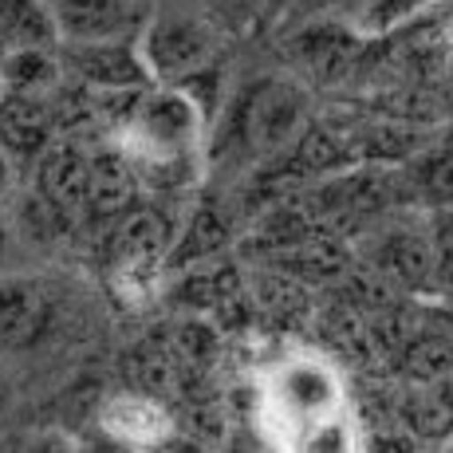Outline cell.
<instances>
[{"label":"cell","mask_w":453,"mask_h":453,"mask_svg":"<svg viewBox=\"0 0 453 453\" xmlns=\"http://www.w3.org/2000/svg\"><path fill=\"white\" fill-rule=\"evenodd\" d=\"M441 0H367L359 12V36H390L406 24L422 20L426 12H438Z\"/></svg>","instance_id":"obj_16"},{"label":"cell","mask_w":453,"mask_h":453,"mask_svg":"<svg viewBox=\"0 0 453 453\" xmlns=\"http://www.w3.org/2000/svg\"><path fill=\"white\" fill-rule=\"evenodd\" d=\"M434 280H438L441 292L453 300V245H441L434 252Z\"/></svg>","instance_id":"obj_23"},{"label":"cell","mask_w":453,"mask_h":453,"mask_svg":"<svg viewBox=\"0 0 453 453\" xmlns=\"http://www.w3.org/2000/svg\"><path fill=\"white\" fill-rule=\"evenodd\" d=\"M51 138V107L36 95L0 91V146L16 162H40Z\"/></svg>","instance_id":"obj_8"},{"label":"cell","mask_w":453,"mask_h":453,"mask_svg":"<svg viewBox=\"0 0 453 453\" xmlns=\"http://www.w3.org/2000/svg\"><path fill=\"white\" fill-rule=\"evenodd\" d=\"M308 115V95L292 80H268L241 111L249 146L257 150H280L300 134V123Z\"/></svg>","instance_id":"obj_5"},{"label":"cell","mask_w":453,"mask_h":453,"mask_svg":"<svg viewBox=\"0 0 453 453\" xmlns=\"http://www.w3.org/2000/svg\"><path fill=\"white\" fill-rule=\"evenodd\" d=\"M8 181H12V165H8V150L0 146V197L8 194Z\"/></svg>","instance_id":"obj_24"},{"label":"cell","mask_w":453,"mask_h":453,"mask_svg":"<svg viewBox=\"0 0 453 453\" xmlns=\"http://www.w3.org/2000/svg\"><path fill=\"white\" fill-rule=\"evenodd\" d=\"M418 186L438 202H453V150L426 154L418 165Z\"/></svg>","instance_id":"obj_18"},{"label":"cell","mask_w":453,"mask_h":453,"mask_svg":"<svg viewBox=\"0 0 453 453\" xmlns=\"http://www.w3.org/2000/svg\"><path fill=\"white\" fill-rule=\"evenodd\" d=\"M8 51H12V48H8L4 36H0V83H4V64H8Z\"/></svg>","instance_id":"obj_25"},{"label":"cell","mask_w":453,"mask_h":453,"mask_svg":"<svg viewBox=\"0 0 453 453\" xmlns=\"http://www.w3.org/2000/svg\"><path fill=\"white\" fill-rule=\"evenodd\" d=\"M178 343V351L186 355V359H194V363H202L213 355V347H217V339H213V331H209L205 324H197V319H189V324H181V335L173 339Z\"/></svg>","instance_id":"obj_21"},{"label":"cell","mask_w":453,"mask_h":453,"mask_svg":"<svg viewBox=\"0 0 453 453\" xmlns=\"http://www.w3.org/2000/svg\"><path fill=\"white\" fill-rule=\"evenodd\" d=\"M170 260V229L158 213L138 209L115 233V273L127 284H150Z\"/></svg>","instance_id":"obj_7"},{"label":"cell","mask_w":453,"mask_h":453,"mask_svg":"<svg viewBox=\"0 0 453 453\" xmlns=\"http://www.w3.org/2000/svg\"><path fill=\"white\" fill-rule=\"evenodd\" d=\"M438 12H453V0H441V8Z\"/></svg>","instance_id":"obj_27"},{"label":"cell","mask_w":453,"mask_h":453,"mask_svg":"<svg viewBox=\"0 0 453 453\" xmlns=\"http://www.w3.org/2000/svg\"><path fill=\"white\" fill-rule=\"evenodd\" d=\"M217 28L221 24L209 16L202 0H158L138 32V51L154 83H181L213 67Z\"/></svg>","instance_id":"obj_2"},{"label":"cell","mask_w":453,"mask_h":453,"mask_svg":"<svg viewBox=\"0 0 453 453\" xmlns=\"http://www.w3.org/2000/svg\"><path fill=\"white\" fill-rule=\"evenodd\" d=\"M335 379L331 371H324L319 363H288L273 382V395H268V411L280 426L300 430L296 446H303L311 430H316L324 418L335 414Z\"/></svg>","instance_id":"obj_4"},{"label":"cell","mask_w":453,"mask_h":453,"mask_svg":"<svg viewBox=\"0 0 453 453\" xmlns=\"http://www.w3.org/2000/svg\"><path fill=\"white\" fill-rule=\"evenodd\" d=\"M4 257H8V233H4V225H0V265H4Z\"/></svg>","instance_id":"obj_26"},{"label":"cell","mask_w":453,"mask_h":453,"mask_svg":"<svg viewBox=\"0 0 453 453\" xmlns=\"http://www.w3.org/2000/svg\"><path fill=\"white\" fill-rule=\"evenodd\" d=\"M103 430L111 438L127 441V446H158L170 438V414L154 395L138 390V395H119L103 411Z\"/></svg>","instance_id":"obj_10"},{"label":"cell","mask_w":453,"mask_h":453,"mask_svg":"<svg viewBox=\"0 0 453 453\" xmlns=\"http://www.w3.org/2000/svg\"><path fill=\"white\" fill-rule=\"evenodd\" d=\"M265 4H268V0H265ZM273 4H280V0H273ZM288 4H292V0H288Z\"/></svg>","instance_id":"obj_28"},{"label":"cell","mask_w":453,"mask_h":453,"mask_svg":"<svg viewBox=\"0 0 453 453\" xmlns=\"http://www.w3.org/2000/svg\"><path fill=\"white\" fill-rule=\"evenodd\" d=\"M134 382H138V390H146V395H165V390L173 387V363L165 359V355H158V351H142L134 359Z\"/></svg>","instance_id":"obj_19"},{"label":"cell","mask_w":453,"mask_h":453,"mask_svg":"<svg viewBox=\"0 0 453 453\" xmlns=\"http://www.w3.org/2000/svg\"><path fill=\"white\" fill-rule=\"evenodd\" d=\"M40 194L64 213L87 209L91 202V154L75 142H51L40 154Z\"/></svg>","instance_id":"obj_9"},{"label":"cell","mask_w":453,"mask_h":453,"mask_svg":"<svg viewBox=\"0 0 453 453\" xmlns=\"http://www.w3.org/2000/svg\"><path fill=\"white\" fill-rule=\"evenodd\" d=\"M202 4L209 8V16H213L221 28H249L252 20L260 16V8H265V0H202Z\"/></svg>","instance_id":"obj_20"},{"label":"cell","mask_w":453,"mask_h":453,"mask_svg":"<svg viewBox=\"0 0 453 453\" xmlns=\"http://www.w3.org/2000/svg\"><path fill=\"white\" fill-rule=\"evenodd\" d=\"M59 24L64 43L91 40H130V32L142 28L134 0H48Z\"/></svg>","instance_id":"obj_6"},{"label":"cell","mask_w":453,"mask_h":453,"mask_svg":"<svg viewBox=\"0 0 453 453\" xmlns=\"http://www.w3.org/2000/svg\"><path fill=\"white\" fill-rule=\"evenodd\" d=\"M0 36L12 51L59 48V24L48 0H0Z\"/></svg>","instance_id":"obj_12"},{"label":"cell","mask_w":453,"mask_h":453,"mask_svg":"<svg viewBox=\"0 0 453 453\" xmlns=\"http://www.w3.org/2000/svg\"><path fill=\"white\" fill-rule=\"evenodd\" d=\"M134 186H138V173L130 165L127 150L91 154V202H87V209H95V213H119L134 197Z\"/></svg>","instance_id":"obj_15"},{"label":"cell","mask_w":453,"mask_h":453,"mask_svg":"<svg viewBox=\"0 0 453 453\" xmlns=\"http://www.w3.org/2000/svg\"><path fill=\"white\" fill-rule=\"evenodd\" d=\"M64 72L75 75L83 91H146L154 83L138 40H91V43H59Z\"/></svg>","instance_id":"obj_3"},{"label":"cell","mask_w":453,"mask_h":453,"mask_svg":"<svg viewBox=\"0 0 453 453\" xmlns=\"http://www.w3.org/2000/svg\"><path fill=\"white\" fill-rule=\"evenodd\" d=\"M43 300L32 284L24 280H0V343L24 347L40 335L43 327Z\"/></svg>","instance_id":"obj_14"},{"label":"cell","mask_w":453,"mask_h":453,"mask_svg":"<svg viewBox=\"0 0 453 453\" xmlns=\"http://www.w3.org/2000/svg\"><path fill=\"white\" fill-rule=\"evenodd\" d=\"M64 83V59L56 56V48H20L8 51L4 64V83L0 91H16V95H36L48 99L56 87Z\"/></svg>","instance_id":"obj_13"},{"label":"cell","mask_w":453,"mask_h":453,"mask_svg":"<svg viewBox=\"0 0 453 453\" xmlns=\"http://www.w3.org/2000/svg\"><path fill=\"white\" fill-rule=\"evenodd\" d=\"M205 111L178 83H162L158 91H142L123 123V150L138 178L170 181V173H189L202 150Z\"/></svg>","instance_id":"obj_1"},{"label":"cell","mask_w":453,"mask_h":453,"mask_svg":"<svg viewBox=\"0 0 453 453\" xmlns=\"http://www.w3.org/2000/svg\"><path fill=\"white\" fill-rule=\"evenodd\" d=\"M406 367H411V374L418 382H438L446 379V374L453 371V343L441 335H418L411 343V351H406Z\"/></svg>","instance_id":"obj_17"},{"label":"cell","mask_w":453,"mask_h":453,"mask_svg":"<svg viewBox=\"0 0 453 453\" xmlns=\"http://www.w3.org/2000/svg\"><path fill=\"white\" fill-rule=\"evenodd\" d=\"M371 265H374V273H382L387 280L406 284V288H422L426 280H434V252L414 233H390V237H382L371 252Z\"/></svg>","instance_id":"obj_11"},{"label":"cell","mask_w":453,"mask_h":453,"mask_svg":"<svg viewBox=\"0 0 453 453\" xmlns=\"http://www.w3.org/2000/svg\"><path fill=\"white\" fill-rule=\"evenodd\" d=\"M347 4L351 0H292V20H331V12Z\"/></svg>","instance_id":"obj_22"}]
</instances>
